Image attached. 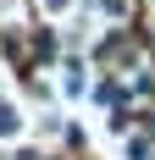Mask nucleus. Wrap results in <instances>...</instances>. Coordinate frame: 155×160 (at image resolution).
<instances>
[]
</instances>
